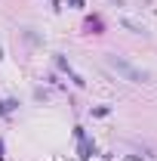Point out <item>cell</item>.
<instances>
[{
    "instance_id": "1",
    "label": "cell",
    "mask_w": 157,
    "mask_h": 161,
    "mask_svg": "<svg viewBox=\"0 0 157 161\" xmlns=\"http://www.w3.org/2000/svg\"><path fill=\"white\" fill-rule=\"evenodd\" d=\"M108 65L117 71V75H123L126 80H133V84H145L148 80V75L145 71H139V68H133L126 59H120V56H108Z\"/></svg>"
},
{
    "instance_id": "2",
    "label": "cell",
    "mask_w": 157,
    "mask_h": 161,
    "mask_svg": "<svg viewBox=\"0 0 157 161\" xmlns=\"http://www.w3.org/2000/svg\"><path fill=\"white\" fill-rule=\"evenodd\" d=\"M77 140H80V158H89V155L96 152V146H93V142L86 140V136H83L80 130H77Z\"/></svg>"
},
{
    "instance_id": "3",
    "label": "cell",
    "mask_w": 157,
    "mask_h": 161,
    "mask_svg": "<svg viewBox=\"0 0 157 161\" xmlns=\"http://www.w3.org/2000/svg\"><path fill=\"white\" fill-rule=\"evenodd\" d=\"M16 105H19L16 99H3V102H0V115H3V118H6V115H13V112H16Z\"/></svg>"
},
{
    "instance_id": "4",
    "label": "cell",
    "mask_w": 157,
    "mask_h": 161,
    "mask_svg": "<svg viewBox=\"0 0 157 161\" xmlns=\"http://www.w3.org/2000/svg\"><path fill=\"white\" fill-rule=\"evenodd\" d=\"M68 3H71L74 9H80V6H83V0H68Z\"/></svg>"
},
{
    "instance_id": "5",
    "label": "cell",
    "mask_w": 157,
    "mask_h": 161,
    "mask_svg": "<svg viewBox=\"0 0 157 161\" xmlns=\"http://www.w3.org/2000/svg\"><path fill=\"white\" fill-rule=\"evenodd\" d=\"M0 158H3V140H0Z\"/></svg>"
},
{
    "instance_id": "6",
    "label": "cell",
    "mask_w": 157,
    "mask_h": 161,
    "mask_svg": "<svg viewBox=\"0 0 157 161\" xmlns=\"http://www.w3.org/2000/svg\"><path fill=\"white\" fill-rule=\"evenodd\" d=\"M0 59H3V50H0Z\"/></svg>"
}]
</instances>
